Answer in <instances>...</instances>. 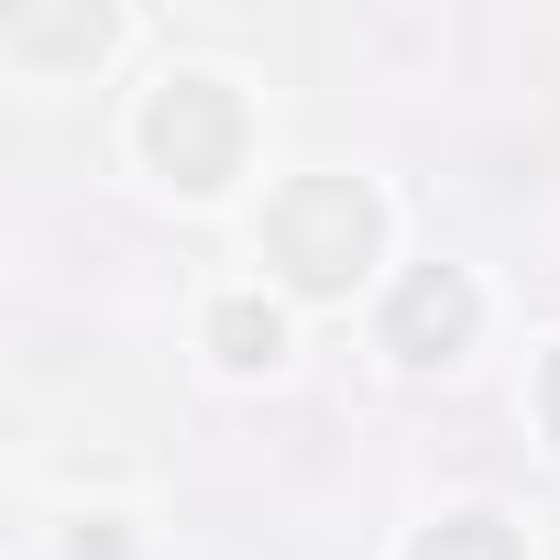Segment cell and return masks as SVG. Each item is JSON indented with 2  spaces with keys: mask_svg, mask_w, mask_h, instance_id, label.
I'll list each match as a JSON object with an SVG mask.
<instances>
[{
  "mask_svg": "<svg viewBox=\"0 0 560 560\" xmlns=\"http://www.w3.org/2000/svg\"><path fill=\"white\" fill-rule=\"evenodd\" d=\"M154 154L176 165V187H220V165H231L220 78H165V100H154Z\"/></svg>",
  "mask_w": 560,
  "mask_h": 560,
  "instance_id": "cell-2",
  "label": "cell"
},
{
  "mask_svg": "<svg viewBox=\"0 0 560 560\" xmlns=\"http://www.w3.org/2000/svg\"><path fill=\"white\" fill-rule=\"evenodd\" d=\"M462 330H472V287H462V275H418V287L396 298V352L407 363H440Z\"/></svg>",
  "mask_w": 560,
  "mask_h": 560,
  "instance_id": "cell-3",
  "label": "cell"
},
{
  "mask_svg": "<svg viewBox=\"0 0 560 560\" xmlns=\"http://www.w3.org/2000/svg\"><path fill=\"white\" fill-rule=\"evenodd\" d=\"M418 560H516V549L494 538V516H451V527H440V538H429Z\"/></svg>",
  "mask_w": 560,
  "mask_h": 560,
  "instance_id": "cell-5",
  "label": "cell"
},
{
  "mask_svg": "<svg viewBox=\"0 0 560 560\" xmlns=\"http://www.w3.org/2000/svg\"><path fill=\"white\" fill-rule=\"evenodd\" d=\"M363 231H374L363 187H298L287 209H275V253H287L308 287H341V275H352V253H363Z\"/></svg>",
  "mask_w": 560,
  "mask_h": 560,
  "instance_id": "cell-1",
  "label": "cell"
},
{
  "mask_svg": "<svg viewBox=\"0 0 560 560\" xmlns=\"http://www.w3.org/2000/svg\"><path fill=\"white\" fill-rule=\"evenodd\" d=\"M549 418H560V374H549Z\"/></svg>",
  "mask_w": 560,
  "mask_h": 560,
  "instance_id": "cell-6",
  "label": "cell"
},
{
  "mask_svg": "<svg viewBox=\"0 0 560 560\" xmlns=\"http://www.w3.org/2000/svg\"><path fill=\"white\" fill-rule=\"evenodd\" d=\"M220 352H231V363H275V308L231 298V308H220Z\"/></svg>",
  "mask_w": 560,
  "mask_h": 560,
  "instance_id": "cell-4",
  "label": "cell"
}]
</instances>
